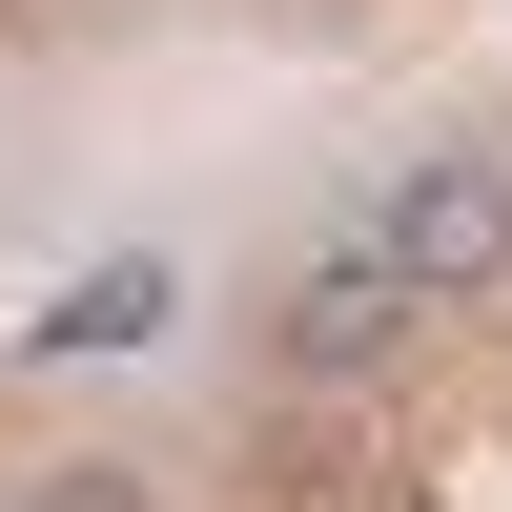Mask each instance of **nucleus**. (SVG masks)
<instances>
[{
    "label": "nucleus",
    "mask_w": 512,
    "mask_h": 512,
    "mask_svg": "<svg viewBox=\"0 0 512 512\" xmlns=\"http://www.w3.org/2000/svg\"><path fill=\"white\" fill-rule=\"evenodd\" d=\"M21 512H144V472H41Z\"/></svg>",
    "instance_id": "nucleus-4"
},
{
    "label": "nucleus",
    "mask_w": 512,
    "mask_h": 512,
    "mask_svg": "<svg viewBox=\"0 0 512 512\" xmlns=\"http://www.w3.org/2000/svg\"><path fill=\"white\" fill-rule=\"evenodd\" d=\"M267 349L308 369V390H369V369H410V349H431V287H410L390 246H328V267L267 308Z\"/></svg>",
    "instance_id": "nucleus-2"
},
{
    "label": "nucleus",
    "mask_w": 512,
    "mask_h": 512,
    "mask_svg": "<svg viewBox=\"0 0 512 512\" xmlns=\"http://www.w3.org/2000/svg\"><path fill=\"white\" fill-rule=\"evenodd\" d=\"M144 328H164V246H123V267H82L41 308V349H144Z\"/></svg>",
    "instance_id": "nucleus-3"
},
{
    "label": "nucleus",
    "mask_w": 512,
    "mask_h": 512,
    "mask_svg": "<svg viewBox=\"0 0 512 512\" xmlns=\"http://www.w3.org/2000/svg\"><path fill=\"white\" fill-rule=\"evenodd\" d=\"M369 246H390L431 308H492V287H512V164L492 144H431L390 205H369Z\"/></svg>",
    "instance_id": "nucleus-1"
}]
</instances>
